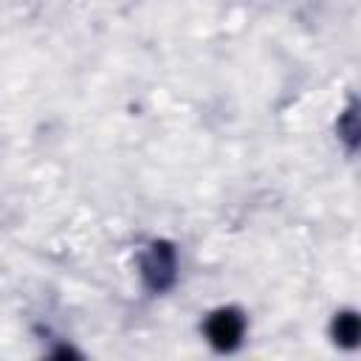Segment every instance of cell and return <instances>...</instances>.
Returning a JSON list of instances; mask_svg holds the SVG:
<instances>
[{
	"instance_id": "1",
	"label": "cell",
	"mask_w": 361,
	"mask_h": 361,
	"mask_svg": "<svg viewBox=\"0 0 361 361\" xmlns=\"http://www.w3.org/2000/svg\"><path fill=\"white\" fill-rule=\"evenodd\" d=\"M141 274L144 282L152 290H164L175 282V254L166 243H152L149 251L141 257Z\"/></svg>"
},
{
	"instance_id": "2",
	"label": "cell",
	"mask_w": 361,
	"mask_h": 361,
	"mask_svg": "<svg viewBox=\"0 0 361 361\" xmlns=\"http://www.w3.org/2000/svg\"><path fill=\"white\" fill-rule=\"evenodd\" d=\"M243 330H245V322L231 307L212 313L209 322H206V336L217 350H234L240 344V338H243Z\"/></svg>"
},
{
	"instance_id": "3",
	"label": "cell",
	"mask_w": 361,
	"mask_h": 361,
	"mask_svg": "<svg viewBox=\"0 0 361 361\" xmlns=\"http://www.w3.org/2000/svg\"><path fill=\"white\" fill-rule=\"evenodd\" d=\"M333 336H336V344L341 347H353L358 341V316L355 313H338L336 316V324H333Z\"/></svg>"
}]
</instances>
